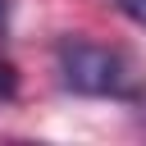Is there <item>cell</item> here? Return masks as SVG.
<instances>
[{
	"mask_svg": "<svg viewBox=\"0 0 146 146\" xmlns=\"http://www.w3.org/2000/svg\"><path fill=\"white\" fill-rule=\"evenodd\" d=\"M55 73H59V87L73 96H96V100H141L146 96L141 68L119 46H100L87 36H64L55 46Z\"/></svg>",
	"mask_w": 146,
	"mask_h": 146,
	"instance_id": "obj_1",
	"label": "cell"
},
{
	"mask_svg": "<svg viewBox=\"0 0 146 146\" xmlns=\"http://www.w3.org/2000/svg\"><path fill=\"white\" fill-rule=\"evenodd\" d=\"M18 96V68L9 55H0V100H14Z\"/></svg>",
	"mask_w": 146,
	"mask_h": 146,
	"instance_id": "obj_2",
	"label": "cell"
},
{
	"mask_svg": "<svg viewBox=\"0 0 146 146\" xmlns=\"http://www.w3.org/2000/svg\"><path fill=\"white\" fill-rule=\"evenodd\" d=\"M128 23H137V27H146V0H110Z\"/></svg>",
	"mask_w": 146,
	"mask_h": 146,
	"instance_id": "obj_3",
	"label": "cell"
},
{
	"mask_svg": "<svg viewBox=\"0 0 146 146\" xmlns=\"http://www.w3.org/2000/svg\"><path fill=\"white\" fill-rule=\"evenodd\" d=\"M9 14H14V0H0V36H9Z\"/></svg>",
	"mask_w": 146,
	"mask_h": 146,
	"instance_id": "obj_4",
	"label": "cell"
}]
</instances>
